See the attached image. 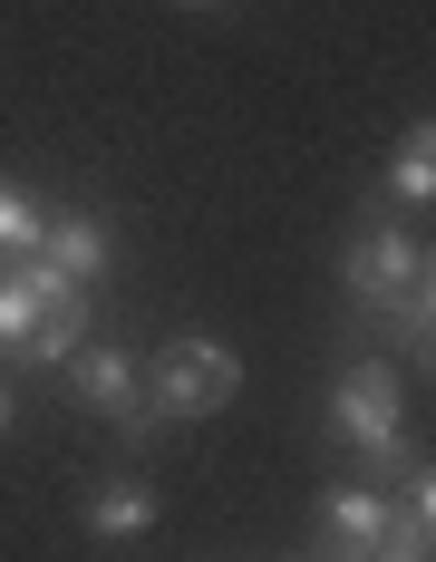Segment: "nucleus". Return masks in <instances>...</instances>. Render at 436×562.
I'll use <instances>...</instances> for the list:
<instances>
[{
    "label": "nucleus",
    "mask_w": 436,
    "mask_h": 562,
    "mask_svg": "<svg viewBox=\"0 0 436 562\" xmlns=\"http://www.w3.org/2000/svg\"><path fill=\"white\" fill-rule=\"evenodd\" d=\"M427 194H436V126L417 116L398 136V156H388V204H427Z\"/></svg>",
    "instance_id": "9d476101"
},
{
    "label": "nucleus",
    "mask_w": 436,
    "mask_h": 562,
    "mask_svg": "<svg viewBox=\"0 0 436 562\" xmlns=\"http://www.w3.org/2000/svg\"><path fill=\"white\" fill-rule=\"evenodd\" d=\"M185 10H204V0H185Z\"/></svg>",
    "instance_id": "ddd939ff"
},
{
    "label": "nucleus",
    "mask_w": 436,
    "mask_h": 562,
    "mask_svg": "<svg viewBox=\"0 0 436 562\" xmlns=\"http://www.w3.org/2000/svg\"><path fill=\"white\" fill-rule=\"evenodd\" d=\"M339 562H349V553H339Z\"/></svg>",
    "instance_id": "4468645a"
},
{
    "label": "nucleus",
    "mask_w": 436,
    "mask_h": 562,
    "mask_svg": "<svg viewBox=\"0 0 436 562\" xmlns=\"http://www.w3.org/2000/svg\"><path fill=\"white\" fill-rule=\"evenodd\" d=\"M321 524L339 533V553L359 562L388 533V495H379V485H329V495H321Z\"/></svg>",
    "instance_id": "6e6552de"
},
{
    "label": "nucleus",
    "mask_w": 436,
    "mask_h": 562,
    "mask_svg": "<svg viewBox=\"0 0 436 562\" xmlns=\"http://www.w3.org/2000/svg\"><path fill=\"white\" fill-rule=\"evenodd\" d=\"M233 389H243V359H233L214 330H175L156 349L146 407H156V427H165V417H214V407H233Z\"/></svg>",
    "instance_id": "f257e3e1"
},
{
    "label": "nucleus",
    "mask_w": 436,
    "mask_h": 562,
    "mask_svg": "<svg viewBox=\"0 0 436 562\" xmlns=\"http://www.w3.org/2000/svg\"><path fill=\"white\" fill-rule=\"evenodd\" d=\"M78 524H88V533H98V543H136V533H146V524H156V485H136V475H126V485H98V495H88V514H78Z\"/></svg>",
    "instance_id": "1a4fd4ad"
},
{
    "label": "nucleus",
    "mask_w": 436,
    "mask_h": 562,
    "mask_svg": "<svg viewBox=\"0 0 436 562\" xmlns=\"http://www.w3.org/2000/svg\"><path fill=\"white\" fill-rule=\"evenodd\" d=\"M88 339V291L78 281L40 272V321H30V349L20 359H40V369H68V349Z\"/></svg>",
    "instance_id": "0eeeda50"
},
{
    "label": "nucleus",
    "mask_w": 436,
    "mask_h": 562,
    "mask_svg": "<svg viewBox=\"0 0 436 562\" xmlns=\"http://www.w3.org/2000/svg\"><path fill=\"white\" fill-rule=\"evenodd\" d=\"M417 272H427V252H417V233H407V224H369L349 252H339L349 301H388V291H407Z\"/></svg>",
    "instance_id": "20e7f679"
},
{
    "label": "nucleus",
    "mask_w": 436,
    "mask_h": 562,
    "mask_svg": "<svg viewBox=\"0 0 436 562\" xmlns=\"http://www.w3.org/2000/svg\"><path fill=\"white\" fill-rule=\"evenodd\" d=\"M68 389L88 397V407H108V417L126 427V437H136V447L156 437V407H146V379H136V359H126L116 339H78V349H68Z\"/></svg>",
    "instance_id": "7ed1b4c3"
},
{
    "label": "nucleus",
    "mask_w": 436,
    "mask_h": 562,
    "mask_svg": "<svg viewBox=\"0 0 436 562\" xmlns=\"http://www.w3.org/2000/svg\"><path fill=\"white\" fill-rule=\"evenodd\" d=\"M40 233H49V204H40L20 175H0V262H30Z\"/></svg>",
    "instance_id": "9b49d317"
},
{
    "label": "nucleus",
    "mask_w": 436,
    "mask_h": 562,
    "mask_svg": "<svg viewBox=\"0 0 436 562\" xmlns=\"http://www.w3.org/2000/svg\"><path fill=\"white\" fill-rule=\"evenodd\" d=\"M359 339L369 349H398V359H427L436 349V281L417 272L407 291H388V301H359Z\"/></svg>",
    "instance_id": "39448f33"
},
{
    "label": "nucleus",
    "mask_w": 436,
    "mask_h": 562,
    "mask_svg": "<svg viewBox=\"0 0 436 562\" xmlns=\"http://www.w3.org/2000/svg\"><path fill=\"white\" fill-rule=\"evenodd\" d=\"M0 437H10V389H0Z\"/></svg>",
    "instance_id": "f8f14e48"
},
{
    "label": "nucleus",
    "mask_w": 436,
    "mask_h": 562,
    "mask_svg": "<svg viewBox=\"0 0 436 562\" xmlns=\"http://www.w3.org/2000/svg\"><path fill=\"white\" fill-rule=\"evenodd\" d=\"M329 427H339L359 456L407 447V397H398V369H388V359H359V369H339V389H329Z\"/></svg>",
    "instance_id": "f03ea898"
},
{
    "label": "nucleus",
    "mask_w": 436,
    "mask_h": 562,
    "mask_svg": "<svg viewBox=\"0 0 436 562\" xmlns=\"http://www.w3.org/2000/svg\"><path fill=\"white\" fill-rule=\"evenodd\" d=\"M30 262L88 291V281H98V272L116 262V233L98 224V214H49V233H40V252H30Z\"/></svg>",
    "instance_id": "423d86ee"
}]
</instances>
